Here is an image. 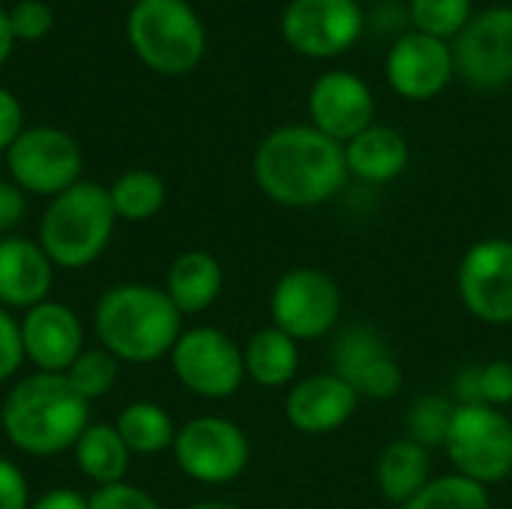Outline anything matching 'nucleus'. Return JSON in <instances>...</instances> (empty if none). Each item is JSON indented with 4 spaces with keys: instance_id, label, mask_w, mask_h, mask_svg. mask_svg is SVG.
Listing matches in <instances>:
<instances>
[{
    "instance_id": "33",
    "label": "nucleus",
    "mask_w": 512,
    "mask_h": 509,
    "mask_svg": "<svg viewBox=\"0 0 512 509\" xmlns=\"http://www.w3.org/2000/svg\"><path fill=\"white\" fill-rule=\"evenodd\" d=\"M9 15V27L15 39H42L51 30V9L42 0H21Z\"/></svg>"
},
{
    "instance_id": "6",
    "label": "nucleus",
    "mask_w": 512,
    "mask_h": 509,
    "mask_svg": "<svg viewBox=\"0 0 512 509\" xmlns=\"http://www.w3.org/2000/svg\"><path fill=\"white\" fill-rule=\"evenodd\" d=\"M456 474L495 486L512 474V420L492 405H459L444 441Z\"/></svg>"
},
{
    "instance_id": "20",
    "label": "nucleus",
    "mask_w": 512,
    "mask_h": 509,
    "mask_svg": "<svg viewBox=\"0 0 512 509\" xmlns=\"http://www.w3.org/2000/svg\"><path fill=\"white\" fill-rule=\"evenodd\" d=\"M411 162V147L402 138V132L390 129V126H369L366 132H360L357 138H351L345 144V165L348 174L372 183V186H384L393 183L405 174Z\"/></svg>"
},
{
    "instance_id": "7",
    "label": "nucleus",
    "mask_w": 512,
    "mask_h": 509,
    "mask_svg": "<svg viewBox=\"0 0 512 509\" xmlns=\"http://www.w3.org/2000/svg\"><path fill=\"white\" fill-rule=\"evenodd\" d=\"M177 468L201 486H228L249 468L252 444L249 435L228 417H195L174 435Z\"/></svg>"
},
{
    "instance_id": "35",
    "label": "nucleus",
    "mask_w": 512,
    "mask_h": 509,
    "mask_svg": "<svg viewBox=\"0 0 512 509\" xmlns=\"http://www.w3.org/2000/svg\"><path fill=\"white\" fill-rule=\"evenodd\" d=\"M0 509H30L27 474L6 456H0Z\"/></svg>"
},
{
    "instance_id": "23",
    "label": "nucleus",
    "mask_w": 512,
    "mask_h": 509,
    "mask_svg": "<svg viewBox=\"0 0 512 509\" xmlns=\"http://www.w3.org/2000/svg\"><path fill=\"white\" fill-rule=\"evenodd\" d=\"M432 480L429 450L411 438H399L378 456V489L387 504L405 507Z\"/></svg>"
},
{
    "instance_id": "16",
    "label": "nucleus",
    "mask_w": 512,
    "mask_h": 509,
    "mask_svg": "<svg viewBox=\"0 0 512 509\" xmlns=\"http://www.w3.org/2000/svg\"><path fill=\"white\" fill-rule=\"evenodd\" d=\"M309 120L327 138L348 144L375 120V96L369 84L345 69H330L309 90Z\"/></svg>"
},
{
    "instance_id": "36",
    "label": "nucleus",
    "mask_w": 512,
    "mask_h": 509,
    "mask_svg": "<svg viewBox=\"0 0 512 509\" xmlns=\"http://www.w3.org/2000/svg\"><path fill=\"white\" fill-rule=\"evenodd\" d=\"M27 213L24 192L12 180H0V237H12Z\"/></svg>"
},
{
    "instance_id": "14",
    "label": "nucleus",
    "mask_w": 512,
    "mask_h": 509,
    "mask_svg": "<svg viewBox=\"0 0 512 509\" xmlns=\"http://www.w3.org/2000/svg\"><path fill=\"white\" fill-rule=\"evenodd\" d=\"M333 372L351 384L360 399H393L402 390V366L387 342V336L369 324H351L336 333L330 348Z\"/></svg>"
},
{
    "instance_id": "5",
    "label": "nucleus",
    "mask_w": 512,
    "mask_h": 509,
    "mask_svg": "<svg viewBox=\"0 0 512 509\" xmlns=\"http://www.w3.org/2000/svg\"><path fill=\"white\" fill-rule=\"evenodd\" d=\"M126 33L141 63L159 75L192 72L207 48L204 24L186 0H135Z\"/></svg>"
},
{
    "instance_id": "15",
    "label": "nucleus",
    "mask_w": 512,
    "mask_h": 509,
    "mask_svg": "<svg viewBox=\"0 0 512 509\" xmlns=\"http://www.w3.org/2000/svg\"><path fill=\"white\" fill-rule=\"evenodd\" d=\"M384 75L390 87L411 102H429L447 90L456 75L453 45L426 33H405L393 42Z\"/></svg>"
},
{
    "instance_id": "25",
    "label": "nucleus",
    "mask_w": 512,
    "mask_h": 509,
    "mask_svg": "<svg viewBox=\"0 0 512 509\" xmlns=\"http://www.w3.org/2000/svg\"><path fill=\"white\" fill-rule=\"evenodd\" d=\"M114 429L132 456H159L174 447V435H177L174 420L156 402H129L120 411Z\"/></svg>"
},
{
    "instance_id": "2",
    "label": "nucleus",
    "mask_w": 512,
    "mask_h": 509,
    "mask_svg": "<svg viewBox=\"0 0 512 509\" xmlns=\"http://www.w3.org/2000/svg\"><path fill=\"white\" fill-rule=\"evenodd\" d=\"M90 426V402H84L63 375L33 372L15 381L0 405V429L6 441L36 459L60 456L75 447Z\"/></svg>"
},
{
    "instance_id": "13",
    "label": "nucleus",
    "mask_w": 512,
    "mask_h": 509,
    "mask_svg": "<svg viewBox=\"0 0 512 509\" xmlns=\"http://www.w3.org/2000/svg\"><path fill=\"white\" fill-rule=\"evenodd\" d=\"M363 27L366 15L357 0H291L282 12L285 42L315 60L339 57L354 48Z\"/></svg>"
},
{
    "instance_id": "12",
    "label": "nucleus",
    "mask_w": 512,
    "mask_h": 509,
    "mask_svg": "<svg viewBox=\"0 0 512 509\" xmlns=\"http://www.w3.org/2000/svg\"><path fill=\"white\" fill-rule=\"evenodd\" d=\"M456 288L462 306L489 327L512 324V240H477L459 261Z\"/></svg>"
},
{
    "instance_id": "3",
    "label": "nucleus",
    "mask_w": 512,
    "mask_h": 509,
    "mask_svg": "<svg viewBox=\"0 0 512 509\" xmlns=\"http://www.w3.org/2000/svg\"><path fill=\"white\" fill-rule=\"evenodd\" d=\"M99 348L120 363H156L171 354L183 333V315L165 288L144 282L111 285L93 312Z\"/></svg>"
},
{
    "instance_id": "30",
    "label": "nucleus",
    "mask_w": 512,
    "mask_h": 509,
    "mask_svg": "<svg viewBox=\"0 0 512 509\" xmlns=\"http://www.w3.org/2000/svg\"><path fill=\"white\" fill-rule=\"evenodd\" d=\"M408 15H411L417 33L447 42L465 30L474 9H471V0H411Z\"/></svg>"
},
{
    "instance_id": "40",
    "label": "nucleus",
    "mask_w": 512,
    "mask_h": 509,
    "mask_svg": "<svg viewBox=\"0 0 512 509\" xmlns=\"http://www.w3.org/2000/svg\"><path fill=\"white\" fill-rule=\"evenodd\" d=\"M189 509H243V507L228 504V501H201V504H192Z\"/></svg>"
},
{
    "instance_id": "21",
    "label": "nucleus",
    "mask_w": 512,
    "mask_h": 509,
    "mask_svg": "<svg viewBox=\"0 0 512 509\" xmlns=\"http://www.w3.org/2000/svg\"><path fill=\"white\" fill-rule=\"evenodd\" d=\"M225 288V270L219 258L204 249L180 252L165 276V294L180 309V315H201L207 312Z\"/></svg>"
},
{
    "instance_id": "9",
    "label": "nucleus",
    "mask_w": 512,
    "mask_h": 509,
    "mask_svg": "<svg viewBox=\"0 0 512 509\" xmlns=\"http://www.w3.org/2000/svg\"><path fill=\"white\" fill-rule=\"evenodd\" d=\"M177 381L201 399H231L243 381V348L219 327H189L168 354Z\"/></svg>"
},
{
    "instance_id": "10",
    "label": "nucleus",
    "mask_w": 512,
    "mask_h": 509,
    "mask_svg": "<svg viewBox=\"0 0 512 509\" xmlns=\"http://www.w3.org/2000/svg\"><path fill=\"white\" fill-rule=\"evenodd\" d=\"M81 147L57 126L24 129L6 150L9 180L30 195H60L81 177Z\"/></svg>"
},
{
    "instance_id": "27",
    "label": "nucleus",
    "mask_w": 512,
    "mask_h": 509,
    "mask_svg": "<svg viewBox=\"0 0 512 509\" xmlns=\"http://www.w3.org/2000/svg\"><path fill=\"white\" fill-rule=\"evenodd\" d=\"M399 509H492V495L486 486L453 471V474L432 477Z\"/></svg>"
},
{
    "instance_id": "34",
    "label": "nucleus",
    "mask_w": 512,
    "mask_h": 509,
    "mask_svg": "<svg viewBox=\"0 0 512 509\" xmlns=\"http://www.w3.org/2000/svg\"><path fill=\"white\" fill-rule=\"evenodd\" d=\"M21 363H27L21 345V324L9 315V309L0 306V384L12 381Z\"/></svg>"
},
{
    "instance_id": "28",
    "label": "nucleus",
    "mask_w": 512,
    "mask_h": 509,
    "mask_svg": "<svg viewBox=\"0 0 512 509\" xmlns=\"http://www.w3.org/2000/svg\"><path fill=\"white\" fill-rule=\"evenodd\" d=\"M456 402L450 396L441 393H426L420 399H414L405 411V438H411L414 444L432 450V447H444L453 417H456Z\"/></svg>"
},
{
    "instance_id": "17",
    "label": "nucleus",
    "mask_w": 512,
    "mask_h": 509,
    "mask_svg": "<svg viewBox=\"0 0 512 509\" xmlns=\"http://www.w3.org/2000/svg\"><path fill=\"white\" fill-rule=\"evenodd\" d=\"M24 360L36 372L63 375L84 351V324L66 303L45 300L21 315Z\"/></svg>"
},
{
    "instance_id": "31",
    "label": "nucleus",
    "mask_w": 512,
    "mask_h": 509,
    "mask_svg": "<svg viewBox=\"0 0 512 509\" xmlns=\"http://www.w3.org/2000/svg\"><path fill=\"white\" fill-rule=\"evenodd\" d=\"M480 405L507 408L512 405V360H492L477 366Z\"/></svg>"
},
{
    "instance_id": "32",
    "label": "nucleus",
    "mask_w": 512,
    "mask_h": 509,
    "mask_svg": "<svg viewBox=\"0 0 512 509\" xmlns=\"http://www.w3.org/2000/svg\"><path fill=\"white\" fill-rule=\"evenodd\" d=\"M87 504L90 509H162L150 492L126 483V480L114 483V486L93 489V495H87Z\"/></svg>"
},
{
    "instance_id": "39",
    "label": "nucleus",
    "mask_w": 512,
    "mask_h": 509,
    "mask_svg": "<svg viewBox=\"0 0 512 509\" xmlns=\"http://www.w3.org/2000/svg\"><path fill=\"white\" fill-rule=\"evenodd\" d=\"M12 42H15V36H12V27H9V15L0 12V66L6 63V57L12 51Z\"/></svg>"
},
{
    "instance_id": "26",
    "label": "nucleus",
    "mask_w": 512,
    "mask_h": 509,
    "mask_svg": "<svg viewBox=\"0 0 512 509\" xmlns=\"http://www.w3.org/2000/svg\"><path fill=\"white\" fill-rule=\"evenodd\" d=\"M108 198H111V207H114L117 219H123V222H147L165 207L168 189H165V180L156 171L129 168L108 186Z\"/></svg>"
},
{
    "instance_id": "11",
    "label": "nucleus",
    "mask_w": 512,
    "mask_h": 509,
    "mask_svg": "<svg viewBox=\"0 0 512 509\" xmlns=\"http://www.w3.org/2000/svg\"><path fill=\"white\" fill-rule=\"evenodd\" d=\"M456 75L480 93L512 84V6H489L474 12L453 39Z\"/></svg>"
},
{
    "instance_id": "18",
    "label": "nucleus",
    "mask_w": 512,
    "mask_h": 509,
    "mask_svg": "<svg viewBox=\"0 0 512 509\" xmlns=\"http://www.w3.org/2000/svg\"><path fill=\"white\" fill-rule=\"evenodd\" d=\"M360 408V396L336 372L300 378L288 387L285 420L300 435H330Z\"/></svg>"
},
{
    "instance_id": "1",
    "label": "nucleus",
    "mask_w": 512,
    "mask_h": 509,
    "mask_svg": "<svg viewBox=\"0 0 512 509\" xmlns=\"http://www.w3.org/2000/svg\"><path fill=\"white\" fill-rule=\"evenodd\" d=\"M252 177L273 204L306 210L339 195L351 174L345 144L312 123H288L264 135L252 156Z\"/></svg>"
},
{
    "instance_id": "38",
    "label": "nucleus",
    "mask_w": 512,
    "mask_h": 509,
    "mask_svg": "<svg viewBox=\"0 0 512 509\" xmlns=\"http://www.w3.org/2000/svg\"><path fill=\"white\" fill-rule=\"evenodd\" d=\"M30 509H90V504L75 489H51L36 501H30Z\"/></svg>"
},
{
    "instance_id": "4",
    "label": "nucleus",
    "mask_w": 512,
    "mask_h": 509,
    "mask_svg": "<svg viewBox=\"0 0 512 509\" xmlns=\"http://www.w3.org/2000/svg\"><path fill=\"white\" fill-rule=\"evenodd\" d=\"M117 213L108 189L78 180L66 192L54 195L39 219L36 243L45 249L54 267L84 270L99 261L114 237Z\"/></svg>"
},
{
    "instance_id": "24",
    "label": "nucleus",
    "mask_w": 512,
    "mask_h": 509,
    "mask_svg": "<svg viewBox=\"0 0 512 509\" xmlns=\"http://www.w3.org/2000/svg\"><path fill=\"white\" fill-rule=\"evenodd\" d=\"M72 456H75L78 471L90 483H96V489L123 483V477L129 471V459H132L129 447L123 444L117 429L108 423H90L81 432V438L75 441Z\"/></svg>"
},
{
    "instance_id": "8",
    "label": "nucleus",
    "mask_w": 512,
    "mask_h": 509,
    "mask_svg": "<svg viewBox=\"0 0 512 509\" xmlns=\"http://www.w3.org/2000/svg\"><path fill=\"white\" fill-rule=\"evenodd\" d=\"M342 318V288L318 267H294L270 291V321L294 342H315L336 330Z\"/></svg>"
},
{
    "instance_id": "22",
    "label": "nucleus",
    "mask_w": 512,
    "mask_h": 509,
    "mask_svg": "<svg viewBox=\"0 0 512 509\" xmlns=\"http://www.w3.org/2000/svg\"><path fill=\"white\" fill-rule=\"evenodd\" d=\"M243 366H246V378L264 390L291 387L300 372V342H294L288 333L270 324L252 333V339L246 342Z\"/></svg>"
},
{
    "instance_id": "29",
    "label": "nucleus",
    "mask_w": 512,
    "mask_h": 509,
    "mask_svg": "<svg viewBox=\"0 0 512 509\" xmlns=\"http://www.w3.org/2000/svg\"><path fill=\"white\" fill-rule=\"evenodd\" d=\"M117 375H120V360L114 354H108L105 348H84L78 354V360L63 372L66 384L84 402H96V399L108 396L117 384Z\"/></svg>"
},
{
    "instance_id": "19",
    "label": "nucleus",
    "mask_w": 512,
    "mask_h": 509,
    "mask_svg": "<svg viewBox=\"0 0 512 509\" xmlns=\"http://www.w3.org/2000/svg\"><path fill=\"white\" fill-rule=\"evenodd\" d=\"M54 264L36 240L0 237V306L33 309L48 300L54 285Z\"/></svg>"
},
{
    "instance_id": "37",
    "label": "nucleus",
    "mask_w": 512,
    "mask_h": 509,
    "mask_svg": "<svg viewBox=\"0 0 512 509\" xmlns=\"http://www.w3.org/2000/svg\"><path fill=\"white\" fill-rule=\"evenodd\" d=\"M24 132V111H21V102L0 87V153H6L15 138Z\"/></svg>"
}]
</instances>
